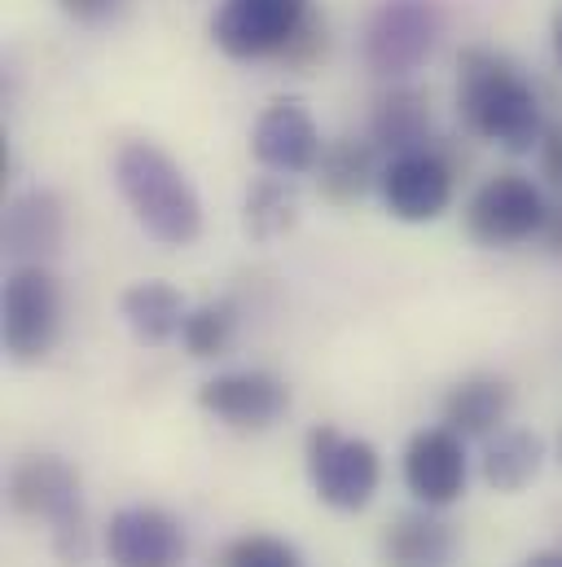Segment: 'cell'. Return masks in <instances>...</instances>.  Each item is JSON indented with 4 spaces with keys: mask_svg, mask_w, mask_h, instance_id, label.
I'll use <instances>...</instances> for the list:
<instances>
[{
    "mask_svg": "<svg viewBox=\"0 0 562 567\" xmlns=\"http://www.w3.org/2000/svg\"><path fill=\"white\" fill-rule=\"evenodd\" d=\"M115 185L140 229L163 247H189L202 234V203L185 167L154 142H128L115 154Z\"/></svg>",
    "mask_w": 562,
    "mask_h": 567,
    "instance_id": "2",
    "label": "cell"
},
{
    "mask_svg": "<svg viewBox=\"0 0 562 567\" xmlns=\"http://www.w3.org/2000/svg\"><path fill=\"white\" fill-rule=\"evenodd\" d=\"M370 142L387 154H409L430 145V102L418 89H392L374 102L370 115Z\"/></svg>",
    "mask_w": 562,
    "mask_h": 567,
    "instance_id": "18",
    "label": "cell"
},
{
    "mask_svg": "<svg viewBox=\"0 0 562 567\" xmlns=\"http://www.w3.org/2000/svg\"><path fill=\"white\" fill-rule=\"evenodd\" d=\"M189 555L185 524L163 506H124L106 524L111 567H180Z\"/></svg>",
    "mask_w": 562,
    "mask_h": 567,
    "instance_id": "12",
    "label": "cell"
},
{
    "mask_svg": "<svg viewBox=\"0 0 562 567\" xmlns=\"http://www.w3.org/2000/svg\"><path fill=\"white\" fill-rule=\"evenodd\" d=\"M514 410V388L501 374H470L448 388L439 414L444 426H452L466 440H492Z\"/></svg>",
    "mask_w": 562,
    "mask_h": 567,
    "instance_id": "15",
    "label": "cell"
},
{
    "mask_svg": "<svg viewBox=\"0 0 562 567\" xmlns=\"http://www.w3.org/2000/svg\"><path fill=\"white\" fill-rule=\"evenodd\" d=\"M537 150H541V176L562 189V124H550V128L541 133V145H537Z\"/></svg>",
    "mask_w": 562,
    "mask_h": 567,
    "instance_id": "24",
    "label": "cell"
},
{
    "mask_svg": "<svg viewBox=\"0 0 562 567\" xmlns=\"http://www.w3.org/2000/svg\"><path fill=\"white\" fill-rule=\"evenodd\" d=\"M519 567H562V550H541V555L523 559Z\"/></svg>",
    "mask_w": 562,
    "mask_h": 567,
    "instance_id": "27",
    "label": "cell"
},
{
    "mask_svg": "<svg viewBox=\"0 0 562 567\" xmlns=\"http://www.w3.org/2000/svg\"><path fill=\"white\" fill-rule=\"evenodd\" d=\"M457 111L466 128L483 142L501 145L510 154H528L541 145V97L519 75L514 62H506L492 49H466L457 62Z\"/></svg>",
    "mask_w": 562,
    "mask_h": 567,
    "instance_id": "1",
    "label": "cell"
},
{
    "mask_svg": "<svg viewBox=\"0 0 562 567\" xmlns=\"http://www.w3.org/2000/svg\"><path fill=\"white\" fill-rule=\"evenodd\" d=\"M198 405L233 431H269L290 410V388L269 370H225L198 388Z\"/></svg>",
    "mask_w": 562,
    "mask_h": 567,
    "instance_id": "11",
    "label": "cell"
},
{
    "mask_svg": "<svg viewBox=\"0 0 562 567\" xmlns=\"http://www.w3.org/2000/svg\"><path fill=\"white\" fill-rule=\"evenodd\" d=\"M378 555H383V567H452L457 533L448 519H439V511L418 506L387 524Z\"/></svg>",
    "mask_w": 562,
    "mask_h": 567,
    "instance_id": "14",
    "label": "cell"
},
{
    "mask_svg": "<svg viewBox=\"0 0 562 567\" xmlns=\"http://www.w3.org/2000/svg\"><path fill=\"white\" fill-rule=\"evenodd\" d=\"M559 453H562V435H559Z\"/></svg>",
    "mask_w": 562,
    "mask_h": 567,
    "instance_id": "29",
    "label": "cell"
},
{
    "mask_svg": "<svg viewBox=\"0 0 562 567\" xmlns=\"http://www.w3.org/2000/svg\"><path fill=\"white\" fill-rule=\"evenodd\" d=\"M299 220V203H294V185L290 176H260L251 181L247 189V203H242V229L256 238V243H273L281 234H290Z\"/></svg>",
    "mask_w": 562,
    "mask_h": 567,
    "instance_id": "21",
    "label": "cell"
},
{
    "mask_svg": "<svg viewBox=\"0 0 562 567\" xmlns=\"http://www.w3.org/2000/svg\"><path fill=\"white\" fill-rule=\"evenodd\" d=\"M312 22V0H225L211 18V40L233 62H264L294 49Z\"/></svg>",
    "mask_w": 562,
    "mask_h": 567,
    "instance_id": "7",
    "label": "cell"
},
{
    "mask_svg": "<svg viewBox=\"0 0 562 567\" xmlns=\"http://www.w3.org/2000/svg\"><path fill=\"white\" fill-rule=\"evenodd\" d=\"M233 330H238V308L233 299H207L198 308H189L185 326H180V343L194 361H216L229 352L233 343Z\"/></svg>",
    "mask_w": 562,
    "mask_h": 567,
    "instance_id": "22",
    "label": "cell"
},
{
    "mask_svg": "<svg viewBox=\"0 0 562 567\" xmlns=\"http://www.w3.org/2000/svg\"><path fill=\"white\" fill-rule=\"evenodd\" d=\"M62 234H66V216H62L58 194L49 189H31L13 198L4 212V247L22 265H44L49 256H58Z\"/></svg>",
    "mask_w": 562,
    "mask_h": 567,
    "instance_id": "16",
    "label": "cell"
},
{
    "mask_svg": "<svg viewBox=\"0 0 562 567\" xmlns=\"http://www.w3.org/2000/svg\"><path fill=\"white\" fill-rule=\"evenodd\" d=\"M545 466V440L528 426H501L483 449V484L497 493L528 488Z\"/></svg>",
    "mask_w": 562,
    "mask_h": 567,
    "instance_id": "20",
    "label": "cell"
},
{
    "mask_svg": "<svg viewBox=\"0 0 562 567\" xmlns=\"http://www.w3.org/2000/svg\"><path fill=\"white\" fill-rule=\"evenodd\" d=\"M439 4L435 0H383L365 27V62L383 80H405L439 44Z\"/></svg>",
    "mask_w": 562,
    "mask_h": 567,
    "instance_id": "8",
    "label": "cell"
},
{
    "mask_svg": "<svg viewBox=\"0 0 562 567\" xmlns=\"http://www.w3.org/2000/svg\"><path fill=\"white\" fill-rule=\"evenodd\" d=\"M119 317H124V326L133 330L137 343L158 348V343H167V339L180 334L189 308H185V295H180L176 286L137 282L124 290V299H119Z\"/></svg>",
    "mask_w": 562,
    "mask_h": 567,
    "instance_id": "19",
    "label": "cell"
},
{
    "mask_svg": "<svg viewBox=\"0 0 562 567\" xmlns=\"http://www.w3.org/2000/svg\"><path fill=\"white\" fill-rule=\"evenodd\" d=\"M216 567H303L299 550L285 542V537H273V533H242L233 537Z\"/></svg>",
    "mask_w": 562,
    "mask_h": 567,
    "instance_id": "23",
    "label": "cell"
},
{
    "mask_svg": "<svg viewBox=\"0 0 562 567\" xmlns=\"http://www.w3.org/2000/svg\"><path fill=\"white\" fill-rule=\"evenodd\" d=\"M321 133L308 115V106L299 102H273L260 120H256V133H251V154L264 172H278V176H303V172H316L321 163Z\"/></svg>",
    "mask_w": 562,
    "mask_h": 567,
    "instance_id": "13",
    "label": "cell"
},
{
    "mask_svg": "<svg viewBox=\"0 0 562 567\" xmlns=\"http://www.w3.org/2000/svg\"><path fill=\"white\" fill-rule=\"evenodd\" d=\"M541 238H545L550 256H559V260H562V198H559V203H550V216H545V229H541Z\"/></svg>",
    "mask_w": 562,
    "mask_h": 567,
    "instance_id": "26",
    "label": "cell"
},
{
    "mask_svg": "<svg viewBox=\"0 0 562 567\" xmlns=\"http://www.w3.org/2000/svg\"><path fill=\"white\" fill-rule=\"evenodd\" d=\"M554 53H559V62H562V13H559V22H554Z\"/></svg>",
    "mask_w": 562,
    "mask_h": 567,
    "instance_id": "28",
    "label": "cell"
},
{
    "mask_svg": "<svg viewBox=\"0 0 562 567\" xmlns=\"http://www.w3.org/2000/svg\"><path fill=\"white\" fill-rule=\"evenodd\" d=\"M383 207L405 225H430L452 207V163L439 150L392 154L378 176Z\"/></svg>",
    "mask_w": 562,
    "mask_h": 567,
    "instance_id": "10",
    "label": "cell"
},
{
    "mask_svg": "<svg viewBox=\"0 0 562 567\" xmlns=\"http://www.w3.org/2000/svg\"><path fill=\"white\" fill-rule=\"evenodd\" d=\"M303 462H308V484H312L316 502L330 506V511H343V515L365 511L374 502L378 484H383L378 449L370 440L347 435V431H339L330 423L308 431Z\"/></svg>",
    "mask_w": 562,
    "mask_h": 567,
    "instance_id": "4",
    "label": "cell"
},
{
    "mask_svg": "<svg viewBox=\"0 0 562 567\" xmlns=\"http://www.w3.org/2000/svg\"><path fill=\"white\" fill-rule=\"evenodd\" d=\"M9 506L18 519L44 524L49 546L58 564L84 567L89 564V515H84V488L80 471L62 462L58 453H27L9 471Z\"/></svg>",
    "mask_w": 562,
    "mask_h": 567,
    "instance_id": "3",
    "label": "cell"
},
{
    "mask_svg": "<svg viewBox=\"0 0 562 567\" xmlns=\"http://www.w3.org/2000/svg\"><path fill=\"white\" fill-rule=\"evenodd\" d=\"M378 176H383V163H378V145L374 142L339 137V142H330L321 150L316 185L339 207H347V203L365 198L370 189H378Z\"/></svg>",
    "mask_w": 562,
    "mask_h": 567,
    "instance_id": "17",
    "label": "cell"
},
{
    "mask_svg": "<svg viewBox=\"0 0 562 567\" xmlns=\"http://www.w3.org/2000/svg\"><path fill=\"white\" fill-rule=\"evenodd\" d=\"M62 9L71 18H80V22H102V18H111L119 9V0H62Z\"/></svg>",
    "mask_w": 562,
    "mask_h": 567,
    "instance_id": "25",
    "label": "cell"
},
{
    "mask_svg": "<svg viewBox=\"0 0 562 567\" xmlns=\"http://www.w3.org/2000/svg\"><path fill=\"white\" fill-rule=\"evenodd\" d=\"M550 216V198L541 194V185L523 172H497L488 181H479V189L466 203V234L479 247L492 251H510L523 247L532 238H541Z\"/></svg>",
    "mask_w": 562,
    "mask_h": 567,
    "instance_id": "6",
    "label": "cell"
},
{
    "mask_svg": "<svg viewBox=\"0 0 562 567\" xmlns=\"http://www.w3.org/2000/svg\"><path fill=\"white\" fill-rule=\"evenodd\" d=\"M0 334L4 352L13 365H35L44 361L58 339H62V282L44 265H18L4 282V303H0Z\"/></svg>",
    "mask_w": 562,
    "mask_h": 567,
    "instance_id": "5",
    "label": "cell"
},
{
    "mask_svg": "<svg viewBox=\"0 0 562 567\" xmlns=\"http://www.w3.org/2000/svg\"><path fill=\"white\" fill-rule=\"evenodd\" d=\"M405 488L414 493L418 506L430 511H448L452 502L466 497V480H470V453H466V435H457L452 426H422L409 435L405 457Z\"/></svg>",
    "mask_w": 562,
    "mask_h": 567,
    "instance_id": "9",
    "label": "cell"
}]
</instances>
